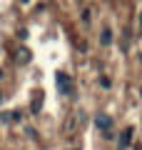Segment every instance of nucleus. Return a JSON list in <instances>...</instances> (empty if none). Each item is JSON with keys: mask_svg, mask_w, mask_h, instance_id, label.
<instances>
[{"mask_svg": "<svg viewBox=\"0 0 142 150\" xmlns=\"http://www.w3.org/2000/svg\"><path fill=\"white\" fill-rule=\"evenodd\" d=\"M100 40H102V45H110V43H112V33H110V28H105V30H102V38H100Z\"/></svg>", "mask_w": 142, "mask_h": 150, "instance_id": "obj_5", "label": "nucleus"}, {"mask_svg": "<svg viewBox=\"0 0 142 150\" xmlns=\"http://www.w3.org/2000/svg\"><path fill=\"white\" fill-rule=\"evenodd\" d=\"M95 125H97L102 133H110V128H112V118H107V115H97V118H95Z\"/></svg>", "mask_w": 142, "mask_h": 150, "instance_id": "obj_2", "label": "nucleus"}, {"mask_svg": "<svg viewBox=\"0 0 142 150\" xmlns=\"http://www.w3.org/2000/svg\"><path fill=\"white\" fill-rule=\"evenodd\" d=\"M42 108V93H37L35 95V100H32V112H37Z\"/></svg>", "mask_w": 142, "mask_h": 150, "instance_id": "obj_6", "label": "nucleus"}, {"mask_svg": "<svg viewBox=\"0 0 142 150\" xmlns=\"http://www.w3.org/2000/svg\"><path fill=\"white\" fill-rule=\"evenodd\" d=\"M132 133H135V128H127L125 133H122V138H120V150L130 145V140H132Z\"/></svg>", "mask_w": 142, "mask_h": 150, "instance_id": "obj_3", "label": "nucleus"}, {"mask_svg": "<svg viewBox=\"0 0 142 150\" xmlns=\"http://www.w3.org/2000/svg\"><path fill=\"white\" fill-rule=\"evenodd\" d=\"M0 78H3V70H0Z\"/></svg>", "mask_w": 142, "mask_h": 150, "instance_id": "obj_9", "label": "nucleus"}, {"mask_svg": "<svg viewBox=\"0 0 142 150\" xmlns=\"http://www.w3.org/2000/svg\"><path fill=\"white\" fill-rule=\"evenodd\" d=\"M18 63H30V53H27V50H20V53H18Z\"/></svg>", "mask_w": 142, "mask_h": 150, "instance_id": "obj_7", "label": "nucleus"}, {"mask_svg": "<svg viewBox=\"0 0 142 150\" xmlns=\"http://www.w3.org/2000/svg\"><path fill=\"white\" fill-rule=\"evenodd\" d=\"M0 103H3V93H0Z\"/></svg>", "mask_w": 142, "mask_h": 150, "instance_id": "obj_8", "label": "nucleus"}, {"mask_svg": "<svg viewBox=\"0 0 142 150\" xmlns=\"http://www.w3.org/2000/svg\"><path fill=\"white\" fill-rule=\"evenodd\" d=\"M55 83H58L60 95H67V98H72V95H75V83H72V78H70L67 73H58Z\"/></svg>", "mask_w": 142, "mask_h": 150, "instance_id": "obj_1", "label": "nucleus"}, {"mask_svg": "<svg viewBox=\"0 0 142 150\" xmlns=\"http://www.w3.org/2000/svg\"><path fill=\"white\" fill-rule=\"evenodd\" d=\"M0 120H3V123H18V120H20V112H3Z\"/></svg>", "mask_w": 142, "mask_h": 150, "instance_id": "obj_4", "label": "nucleus"}]
</instances>
